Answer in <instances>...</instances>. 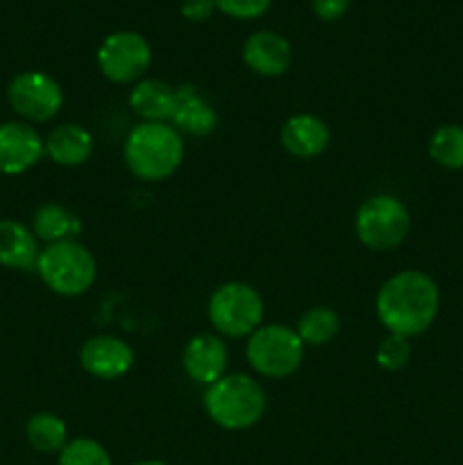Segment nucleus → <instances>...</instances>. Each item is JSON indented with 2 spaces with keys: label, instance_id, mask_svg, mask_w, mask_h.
<instances>
[{
  "label": "nucleus",
  "instance_id": "obj_22",
  "mask_svg": "<svg viewBox=\"0 0 463 465\" xmlns=\"http://www.w3.org/2000/svg\"><path fill=\"white\" fill-rule=\"evenodd\" d=\"M429 157L448 171H463V125H440L429 139Z\"/></svg>",
  "mask_w": 463,
  "mask_h": 465
},
{
  "label": "nucleus",
  "instance_id": "obj_18",
  "mask_svg": "<svg viewBox=\"0 0 463 465\" xmlns=\"http://www.w3.org/2000/svg\"><path fill=\"white\" fill-rule=\"evenodd\" d=\"M39 252V239L32 227L12 218L0 221V266L9 271H34Z\"/></svg>",
  "mask_w": 463,
  "mask_h": 465
},
{
  "label": "nucleus",
  "instance_id": "obj_27",
  "mask_svg": "<svg viewBox=\"0 0 463 465\" xmlns=\"http://www.w3.org/2000/svg\"><path fill=\"white\" fill-rule=\"evenodd\" d=\"M216 5L213 0H184L182 3V16L191 23H204L213 16Z\"/></svg>",
  "mask_w": 463,
  "mask_h": 465
},
{
  "label": "nucleus",
  "instance_id": "obj_25",
  "mask_svg": "<svg viewBox=\"0 0 463 465\" xmlns=\"http://www.w3.org/2000/svg\"><path fill=\"white\" fill-rule=\"evenodd\" d=\"M271 3L272 0H213L216 9L232 18H239V21H252V18L263 16Z\"/></svg>",
  "mask_w": 463,
  "mask_h": 465
},
{
  "label": "nucleus",
  "instance_id": "obj_12",
  "mask_svg": "<svg viewBox=\"0 0 463 465\" xmlns=\"http://www.w3.org/2000/svg\"><path fill=\"white\" fill-rule=\"evenodd\" d=\"M182 366L186 377L195 384L212 386L227 375L230 366V350L227 343L216 334H195L189 339L182 352Z\"/></svg>",
  "mask_w": 463,
  "mask_h": 465
},
{
  "label": "nucleus",
  "instance_id": "obj_17",
  "mask_svg": "<svg viewBox=\"0 0 463 465\" xmlns=\"http://www.w3.org/2000/svg\"><path fill=\"white\" fill-rule=\"evenodd\" d=\"M45 157L62 168H75L89 162L94 153V136L77 123H62L44 139Z\"/></svg>",
  "mask_w": 463,
  "mask_h": 465
},
{
  "label": "nucleus",
  "instance_id": "obj_8",
  "mask_svg": "<svg viewBox=\"0 0 463 465\" xmlns=\"http://www.w3.org/2000/svg\"><path fill=\"white\" fill-rule=\"evenodd\" d=\"M100 73L113 84H132L143 80L145 71L153 62V50L148 39L139 32L121 30L109 35L100 44L95 54Z\"/></svg>",
  "mask_w": 463,
  "mask_h": 465
},
{
  "label": "nucleus",
  "instance_id": "obj_28",
  "mask_svg": "<svg viewBox=\"0 0 463 465\" xmlns=\"http://www.w3.org/2000/svg\"><path fill=\"white\" fill-rule=\"evenodd\" d=\"M132 465H166L163 461H154V459H148V461H136Z\"/></svg>",
  "mask_w": 463,
  "mask_h": 465
},
{
  "label": "nucleus",
  "instance_id": "obj_5",
  "mask_svg": "<svg viewBox=\"0 0 463 465\" xmlns=\"http://www.w3.org/2000/svg\"><path fill=\"white\" fill-rule=\"evenodd\" d=\"M411 232V213L407 204L390 193H377L361 203L354 213V234L375 252L399 248Z\"/></svg>",
  "mask_w": 463,
  "mask_h": 465
},
{
  "label": "nucleus",
  "instance_id": "obj_15",
  "mask_svg": "<svg viewBox=\"0 0 463 465\" xmlns=\"http://www.w3.org/2000/svg\"><path fill=\"white\" fill-rule=\"evenodd\" d=\"M127 103L141 123H171L177 107V86L157 77H143L132 86Z\"/></svg>",
  "mask_w": 463,
  "mask_h": 465
},
{
  "label": "nucleus",
  "instance_id": "obj_10",
  "mask_svg": "<svg viewBox=\"0 0 463 465\" xmlns=\"http://www.w3.org/2000/svg\"><path fill=\"white\" fill-rule=\"evenodd\" d=\"M44 157V139L30 123H0V173L3 175H23Z\"/></svg>",
  "mask_w": 463,
  "mask_h": 465
},
{
  "label": "nucleus",
  "instance_id": "obj_7",
  "mask_svg": "<svg viewBox=\"0 0 463 465\" xmlns=\"http://www.w3.org/2000/svg\"><path fill=\"white\" fill-rule=\"evenodd\" d=\"M263 298L245 282H227L212 293L207 316L213 330L230 339H248L263 325Z\"/></svg>",
  "mask_w": 463,
  "mask_h": 465
},
{
  "label": "nucleus",
  "instance_id": "obj_13",
  "mask_svg": "<svg viewBox=\"0 0 463 465\" xmlns=\"http://www.w3.org/2000/svg\"><path fill=\"white\" fill-rule=\"evenodd\" d=\"M291 44L281 35L259 30L243 44V62L252 73L261 77H280L291 68Z\"/></svg>",
  "mask_w": 463,
  "mask_h": 465
},
{
  "label": "nucleus",
  "instance_id": "obj_6",
  "mask_svg": "<svg viewBox=\"0 0 463 465\" xmlns=\"http://www.w3.org/2000/svg\"><path fill=\"white\" fill-rule=\"evenodd\" d=\"M304 348L293 327L271 322L261 325L245 343V359L257 375L266 380H286L304 361Z\"/></svg>",
  "mask_w": 463,
  "mask_h": 465
},
{
  "label": "nucleus",
  "instance_id": "obj_26",
  "mask_svg": "<svg viewBox=\"0 0 463 465\" xmlns=\"http://www.w3.org/2000/svg\"><path fill=\"white\" fill-rule=\"evenodd\" d=\"M313 14H316L320 21H339L340 16H345L350 7V0H311Z\"/></svg>",
  "mask_w": 463,
  "mask_h": 465
},
{
  "label": "nucleus",
  "instance_id": "obj_24",
  "mask_svg": "<svg viewBox=\"0 0 463 465\" xmlns=\"http://www.w3.org/2000/svg\"><path fill=\"white\" fill-rule=\"evenodd\" d=\"M411 339H404L398 334H386L381 343L375 350V361L381 371L386 372H398L411 359Z\"/></svg>",
  "mask_w": 463,
  "mask_h": 465
},
{
  "label": "nucleus",
  "instance_id": "obj_16",
  "mask_svg": "<svg viewBox=\"0 0 463 465\" xmlns=\"http://www.w3.org/2000/svg\"><path fill=\"white\" fill-rule=\"evenodd\" d=\"M171 125L180 134L209 136L218 127V114L193 84H182L177 86V107Z\"/></svg>",
  "mask_w": 463,
  "mask_h": 465
},
{
  "label": "nucleus",
  "instance_id": "obj_20",
  "mask_svg": "<svg viewBox=\"0 0 463 465\" xmlns=\"http://www.w3.org/2000/svg\"><path fill=\"white\" fill-rule=\"evenodd\" d=\"M25 439L36 452L59 454L68 443V425L54 413H34L25 425Z\"/></svg>",
  "mask_w": 463,
  "mask_h": 465
},
{
  "label": "nucleus",
  "instance_id": "obj_19",
  "mask_svg": "<svg viewBox=\"0 0 463 465\" xmlns=\"http://www.w3.org/2000/svg\"><path fill=\"white\" fill-rule=\"evenodd\" d=\"M32 232L45 245L62 243V241H75V236H80L82 223L71 209L48 203L41 204L32 216Z\"/></svg>",
  "mask_w": 463,
  "mask_h": 465
},
{
  "label": "nucleus",
  "instance_id": "obj_9",
  "mask_svg": "<svg viewBox=\"0 0 463 465\" xmlns=\"http://www.w3.org/2000/svg\"><path fill=\"white\" fill-rule=\"evenodd\" d=\"M7 103L23 123H48L62 112L64 91L44 71H23L7 84Z\"/></svg>",
  "mask_w": 463,
  "mask_h": 465
},
{
  "label": "nucleus",
  "instance_id": "obj_2",
  "mask_svg": "<svg viewBox=\"0 0 463 465\" xmlns=\"http://www.w3.org/2000/svg\"><path fill=\"white\" fill-rule=\"evenodd\" d=\"M127 171L141 182H163L184 159V141L171 123H139L123 145Z\"/></svg>",
  "mask_w": 463,
  "mask_h": 465
},
{
  "label": "nucleus",
  "instance_id": "obj_1",
  "mask_svg": "<svg viewBox=\"0 0 463 465\" xmlns=\"http://www.w3.org/2000/svg\"><path fill=\"white\" fill-rule=\"evenodd\" d=\"M440 307L436 282L422 271H399L381 284L375 298L377 321L389 334L413 339L434 325Z\"/></svg>",
  "mask_w": 463,
  "mask_h": 465
},
{
  "label": "nucleus",
  "instance_id": "obj_23",
  "mask_svg": "<svg viewBox=\"0 0 463 465\" xmlns=\"http://www.w3.org/2000/svg\"><path fill=\"white\" fill-rule=\"evenodd\" d=\"M57 465H112V457L98 440L73 439L59 452Z\"/></svg>",
  "mask_w": 463,
  "mask_h": 465
},
{
  "label": "nucleus",
  "instance_id": "obj_4",
  "mask_svg": "<svg viewBox=\"0 0 463 465\" xmlns=\"http://www.w3.org/2000/svg\"><path fill=\"white\" fill-rule=\"evenodd\" d=\"M34 271L53 293L62 298H77L95 284L98 263L86 245L77 241H62L41 250Z\"/></svg>",
  "mask_w": 463,
  "mask_h": 465
},
{
  "label": "nucleus",
  "instance_id": "obj_21",
  "mask_svg": "<svg viewBox=\"0 0 463 465\" xmlns=\"http://www.w3.org/2000/svg\"><path fill=\"white\" fill-rule=\"evenodd\" d=\"M295 331H298L300 341H302L304 345L322 348V345L331 343V341L339 336L340 316L331 307L316 304V307L307 309V312L300 316Z\"/></svg>",
  "mask_w": 463,
  "mask_h": 465
},
{
  "label": "nucleus",
  "instance_id": "obj_14",
  "mask_svg": "<svg viewBox=\"0 0 463 465\" xmlns=\"http://www.w3.org/2000/svg\"><path fill=\"white\" fill-rule=\"evenodd\" d=\"M330 127L316 114H295L281 125L280 141L298 159H316L330 148Z\"/></svg>",
  "mask_w": 463,
  "mask_h": 465
},
{
  "label": "nucleus",
  "instance_id": "obj_11",
  "mask_svg": "<svg viewBox=\"0 0 463 465\" xmlns=\"http://www.w3.org/2000/svg\"><path fill=\"white\" fill-rule=\"evenodd\" d=\"M80 366L95 380H121L134 366V350L118 336H91L80 348Z\"/></svg>",
  "mask_w": 463,
  "mask_h": 465
},
{
  "label": "nucleus",
  "instance_id": "obj_3",
  "mask_svg": "<svg viewBox=\"0 0 463 465\" xmlns=\"http://www.w3.org/2000/svg\"><path fill=\"white\" fill-rule=\"evenodd\" d=\"M204 411L221 430L245 431L266 416L263 386L243 372H227L204 391Z\"/></svg>",
  "mask_w": 463,
  "mask_h": 465
}]
</instances>
